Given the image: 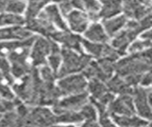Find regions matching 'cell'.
Returning a JSON list of instances; mask_svg holds the SVG:
<instances>
[{"label":"cell","mask_w":152,"mask_h":127,"mask_svg":"<svg viewBox=\"0 0 152 127\" xmlns=\"http://www.w3.org/2000/svg\"><path fill=\"white\" fill-rule=\"evenodd\" d=\"M150 88H145L138 85L133 90V101L135 105L136 114L142 119L152 121V109L148 102V93Z\"/></svg>","instance_id":"4"},{"label":"cell","mask_w":152,"mask_h":127,"mask_svg":"<svg viewBox=\"0 0 152 127\" xmlns=\"http://www.w3.org/2000/svg\"><path fill=\"white\" fill-rule=\"evenodd\" d=\"M127 22V17L124 15H117L109 19H105L102 21V26L107 36L109 37H113L119 32L124 28L125 24Z\"/></svg>","instance_id":"19"},{"label":"cell","mask_w":152,"mask_h":127,"mask_svg":"<svg viewBox=\"0 0 152 127\" xmlns=\"http://www.w3.org/2000/svg\"><path fill=\"white\" fill-rule=\"evenodd\" d=\"M53 0H29V5L26 12V21L36 18L41 9Z\"/></svg>","instance_id":"26"},{"label":"cell","mask_w":152,"mask_h":127,"mask_svg":"<svg viewBox=\"0 0 152 127\" xmlns=\"http://www.w3.org/2000/svg\"><path fill=\"white\" fill-rule=\"evenodd\" d=\"M61 60H62V58H61V55L60 54L49 55L48 58H47V62H49L50 68L53 70L56 75H58V68L60 66V63H61Z\"/></svg>","instance_id":"35"},{"label":"cell","mask_w":152,"mask_h":127,"mask_svg":"<svg viewBox=\"0 0 152 127\" xmlns=\"http://www.w3.org/2000/svg\"><path fill=\"white\" fill-rule=\"evenodd\" d=\"M152 67V59L147 58L142 53L130 54L119 59L115 65L117 75L124 77L129 75H144Z\"/></svg>","instance_id":"1"},{"label":"cell","mask_w":152,"mask_h":127,"mask_svg":"<svg viewBox=\"0 0 152 127\" xmlns=\"http://www.w3.org/2000/svg\"><path fill=\"white\" fill-rule=\"evenodd\" d=\"M36 39L37 36H30L29 38L23 39V40L0 42V58L9 55L11 53L18 50L24 46H33Z\"/></svg>","instance_id":"20"},{"label":"cell","mask_w":152,"mask_h":127,"mask_svg":"<svg viewBox=\"0 0 152 127\" xmlns=\"http://www.w3.org/2000/svg\"><path fill=\"white\" fill-rule=\"evenodd\" d=\"M137 34L128 28H124L116 36H113L111 46L118 51L121 56L126 55L128 47L137 38Z\"/></svg>","instance_id":"11"},{"label":"cell","mask_w":152,"mask_h":127,"mask_svg":"<svg viewBox=\"0 0 152 127\" xmlns=\"http://www.w3.org/2000/svg\"><path fill=\"white\" fill-rule=\"evenodd\" d=\"M26 23H27V29L29 31L37 32L38 34H42L44 37L50 38L52 34L56 32V29L54 28L53 24H52L48 19H46L44 17H41V16H39L38 18L27 20Z\"/></svg>","instance_id":"12"},{"label":"cell","mask_w":152,"mask_h":127,"mask_svg":"<svg viewBox=\"0 0 152 127\" xmlns=\"http://www.w3.org/2000/svg\"><path fill=\"white\" fill-rule=\"evenodd\" d=\"M152 46V42L148 40H145V39H135L131 44L129 45L127 52L129 54H138V53H142L148 49Z\"/></svg>","instance_id":"29"},{"label":"cell","mask_w":152,"mask_h":127,"mask_svg":"<svg viewBox=\"0 0 152 127\" xmlns=\"http://www.w3.org/2000/svg\"><path fill=\"white\" fill-rule=\"evenodd\" d=\"M149 72H150V73L152 74V67H151V69H150V71H149Z\"/></svg>","instance_id":"47"},{"label":"cell","mask_w":152,"mask_h":127,"mask_svg":"<svg viewBox=\"0 0 152 127\" xmlns=\"http://www.w3.org/2000/svg\"><path fill=\"white\" fill-rule=\"evenodd\" d=\"M39 76L43 82L46 83H55L56 78V74L47 65H43L39 70Z\"/></svg>","instance_id":"31"},{"label":"cell","mask_w":152,"mask_h":127,"mask_svg":"<svg viewBox=\"0 0 152 127\" xmlns=\"http://www.w3.org/2000/svg\"><path fill=\"white\" fill-rule=\"evenodd\" d=\"M81 2L88 14H99L101 10V3L98 0H81Z\"/></svg>","instance_id":"34"},{"label":"cell","mask_w":152,"mask_h":127,"mask_svg":"<svg viewBox=\"0 0 152 127\" xmlns=\"http://www.w3.org/2000/svg\"><path fill=\"white\" fill-rule=\"evenodd\" d=\"M52 40L58 41L63 44V48H67L73 51H76L77 53L82 54V38L75 34H71L68 31H63V32H56L52 34L50 37Z\"/></svg>","instance_id":"10"},{"label":"cell","mask_w":152,"mask_h":127,"mask_svg":"<svg viewBox=\"0 0 152 127\" xmlns=\"http://www.w3.org/2000/svg\"><path fill=\"white\" fill-rule=\"evenodd\" d=\"M84 36L87 40L97 43H107L109 40V36H107L103 26L97 22H94L86 29Z\"/></svg>","instance_id":"18"},{"label":"cell","mask_w":152,"mask_h":127,"mask_svg":"<svg viewBox=\"0 0 152 127\" xmlns=\"http://www.w3.org/2000/svg\"><path fill=\"white\" fill-rule=\"evenodd\" d=\"M110 118L118 127H145L149 123V121L142 119L138 115H133V116L112 115L110 116Z\"/></svg>","instance_id":"16"},{"label":"cell","mask_w":152,"mask_h":127,"mask_svg":"<svg viewBox=\"0 0 152 127\" xmlns=\"http://www.w3.org/2000/svg\"><path fill=\"white\" fill-rule=\"evenodd\" d=\"M25 8H26V5L23 2V0H18V1L9 2L5 11L12 12V14H15V15H19V14H22L25 11Z\"/></svg>","instance_id":"33"},{"label":"cell","mask_w":152,"mask_h":127,"mask_svg":"<svg viewBox=\"0 0 152 127\" xmlns=\"http://www.w3.org/2000/svg\"><path fill=\"white\" fill-rule=\"evenodd\" d=\"M109 116H133L137 115L132 95H121L109 104L107 108Z\"/></svg>","instance_id":"6"},{"label":"cell","mask_w":152,"mask_h":127,"mask_svg":"<svg viewBox=\"0 0 152 127\" xmlns=\"http://www.w3.org/2000/svg\"><path fill=\"white\" fill-rule=\"evenodd\" d=\"M29 119L38 127H48L58 124L56 114L46 106H34L30 109Z\"/></svg>","instance_id":"7"},{"label":"cell","mask_w":152,"mask_h":127,"mask_svg":"<svg viewBox=\"0 0 152 127\" xmlns=\"http://www.w3.org/2000/svg\"><path fill=\"white\" fill-rule=\"evenodd\" d=\"M0 127H22V120L15 111L8 112L0 120Z\"/></svg>","instance_id":"27"},{"label":"cell","mask_w":152,"mask_h":127,"mask_svg":"<svg viewBox=\"0 0 152 127\" xmlns=\"http://www.w3.org/2000/svg\"><path fill=\"white\" fill-rule=\"evenodd\" d=\"M80 127H102L98 120H85L81 123Z\"/></svg>","instance_id":"41"},{"label":"cell","mask_w":152,"mask_h":127,"mask_svg":"<svg viewBox=\"0 0 152 127\" xmlns=\"http://www.w3.org/2000/svg\"><path fill=\"white\" fill-rule=\"evenodd\" d=\"M10 1L11 0H0V12L6 10V7Z\"/></svg>","instance_id":"43"},{"label":"cell","mask_w":152,"mask_h":127,"mask_svg":"<svg viewBox=\"0 0 152 127\" xmlns=\"http://www.w3.org/2000/svg\"><path fill=\"white\" fill-rule=\"evenodd\" d=\"M0 97L9 100H14L15 99L12 91L10 89V87L3 84L2 82L0 83Z\"/></svg>","instance_id":"38"},{"label":"cell","mask_w":152,"mask_h":127,"mask_svg":"<svg viewBox=\"0 0 152 127\" xmlns=\"http://www.w3.org/2000/svg\"><path fill=\"white\" fill-rule=\"evenodd\" d=\"M0 72H1L3 77L5 78L9 83L14 84V77H12V72H11V65L3 58H0Z\"/></svg>","instance_id":"32"},{"label":"cell","mask_w":152,"mask_h":127,"mask_svg":"<svg viewBox=\"0 0 152 127\" xmlns=\"http://www.w3.org/2000/svg\"><path fill=\"white\" fill-rule=\"evenodd\" d=\"M140 37L142 39H145V40H148V41L152 42V28L145 31V32H142L140 34Z\"/></svg>","instance_id":"40"},{"label":"cell","mask_w":152,"mask_h":127,"mask_svg":"<svg viewBox=\"0 0 152 127\" xmlns=\"http://www.w3.org/2000/svg\"><path fill=\"white\" fill-rule=\"evenodd\" d=\"M56 116L58 120V124H79L84 121L80 111H61L56 114Z\"/></svg>","instance_id":"24"},{"label":"cell","mask_w":152,"mask_h":127,"mask_svg":"<svg viewBox=\"0 0 152 127\" xmlns=\"http://www.w3.org/2000/svg\"><path fill=\"white\" fill-rule=\"evenodd\" d=\"M39 16L44 17L48 19L52 24H55L56 27H58L62 31H68V28L63 19L61 18V15L59 14V11L56 5H50L48 6L44 11H43Z\"/></svg>","instance_id":"21"},{"label":"cell","mask_w":152,"mask_h":127,"mask_svg":"<svg viewBox=\"0 0 152 127\" xmlns=\"http://www.w3.org/2000/svg\"><path fill=\"white\" fill-rule=\"evenodd\" d=\"M150 89H151V91H152V85H151V87H150Z\"/></svg>","instance_id":"48"},{"label":"cell","mask_w":152,"mask_h":127,"mask_svg":"<svg viewBox=\"0 0 152 127\" xmlns=\"http://www.w3.org/2000/svg\"><path fill=\"white\" fill-rule=\"evenodd\" d=\"M31 36V32L21 26L0 29V40H23Z\"/></svg>","instance_id":"17"},{"label":"cell","mask_w":152,"mask_h":127,"mask_svg":"<svg viewBox=\"0 0 152 127\" xmlns=\"http://www.w3.org/2000/svg\"><path fill=\"white\" fill-rule=\"evenodd\" d=\"M51 53V39L46 37H37L33 44L31 58L33 66H40L47 64V56Z\"/></svg>","instance_id":"8"},{"label":"cell","mask_w":152,"mask_h":127,"mask_svg":"<svg viewBox=\"0 0 152 127\" xmlns=\"http://www.w3.org/2000/svg\"><path fill=\"white\" fill-rule=\"evenodd\" d=\"M26 20L22 16L15 14H2L0 15V26L5 25H15L20 26L23 25Z\"/></svg>","instance_id":"28"},{"label":"cell","mask_w":152,"mask_h":127,"mask_svg":"<svg viewBox=\"0 0 152 127\" xmlns=\"http://www.w3.org/2000/svg\"><path fill=\"white\" fill-rule=\"evenodd\" d=\"M123 12V0H101L99 17L103 20L119 15Z\"/></svg>","instance_id":"13"},{"label":"cell","mask_w":152,"mask_h":127,"mask_svg":"<svg viewBox=\"0 0 152 127\" xmlns=\"http://www.w3.org/2000/svg\"><path fill=\"white\" fill-rule=\"evenodd\" d=\"M152 85V74L150 72H146L142 76L140 86L145 87V88H149Z\"/></svg>","instance_id":"39"},{"label":"cell","mask_w":152,"mask_h":127,"mask_svg":"<svg viewBox=\"0 0 152 127\" xmlns=\"http://www.w3.org/2000/svg\"><path fill=\"white\" fill-rule=\"evenodd\" d=\"M82 75L86 77V80H93V78H96V80H99L104 83H106L108 80L110 78L102 71V68L99 67L98 61H93V60H91L90 63L87 65V67L82 71Z\"/></svg>","instance_id":"22"},{"label":"cell","mask_w":152,"mask_h":127,"mask_svg":"<svg viewBox=\"0 0 152 127\" xmlns=\"http://www.w3.org/2000/svg\"><path fill=\"white\" fill-rule=\"evenodd\" d=\"M48 127H76L74 125H58V124H54V125H51Z\"/></svg>","instance_id":"44"},{"label":"cell","mask_w":152,"mask_h":127,"mask_svg":"<svg viewBox=\"0 0 152 127\" xmlns=\"http://www.w3.org/2000/svg\"><path fill=\"white\" fill-rule=\"evenodd\" d=\"M87 85L88 81L82 74H73L64 77L58 82V89L64 97L87 92Z\"/></svg>","instance_id":"3"},{"label":"cell","mask_w":152,"mask_h":127,"mask_svg":"<svg viewBox=\"0 0 152 127\" xmlns=\"http://www.w3.org/2000/svg\"><path fill=\"white\" fill-rule=\"evenodd\" d=\"M71 4L73 8H76L79 11H84V6L81 0H71Z\"/></svg>","instance_id":"42"},{"label":"cell","mask_w":152,"mask_h":127,"mask_svg":"<svg viewBox=\"0 0 152 127\" xmlns=\"http://www.w3.org/2000/svg\"><path fill=\"white\" fill-rule=\"evenodd\" d=\"M81 43H82V47H83L84 50L88 53V55L91 58H94L96 59H99L102 58L104 44H105V43L92 42V41L87 40V39H82Z\"/></svg>","instance_id":"25"},{"label":"cell","mask_w":152,"mask_h":127,"mask_svg":"<svg viewBox=\"0 0 152 127\" xmlns=\"http://www.w3.org/2000/svg\"><path fill=\"white\" fill-rule=\"evenodd\" d=\"M60 55L62 58V65L56 75L58 78L82 72L92 60V58L89 55H86L84 53L80 54L67 48H62Z\"/></svg>","instance_id":"2"},{"label":"cell","mask_w":152,"mask_h":127,"mask_svg":"<svg viewBox=\"0 0 152 127\" xmlns=\"http://www.w3.org/2000/svg\"><path fill=\"white\" fill-rule=\"evenodd\" d=\"M106 86L108 90L114 95H132L134 87L128 85L124 77H120L119 75H113L108 81L106 82Z\"/></svg>","instance_id":"15"},{"label":"cell","mask_w":152,"mask_h":127,"mask_svg":"<svg viewBox=\"0 0 152 127\" xmlns=\"http://www.w3.org/2000/svg\"><path fill=\"white\" fill-rule=\"evenodd\" d=\"M148 127H152V121H150L148 123Z\"/></svg>","instance_id":"45"},{"label":"cell","mask_w":152,"mask_h":127,"mask_svg":"<svg viewBox=\"0 0 152 127\" xmlns=\"http://www.w3.org/2000/svg\"><path fill=\"white\" fill-rule=\"evenodd\" d=\"M2 117H3V116H2V114H0V120L2 119Z\"/></svg>","instance_id":"46"},{"label":"cell","mask_w":152,"mask_h":127,"mask_svg":"<svg viewBox=\"0 0 152 127\" xmlns=\"http://www.w3.org/2000/svg\"><path fill=\"white\" fill-rule=\"evenodd\" d=\"M15 100H9L0 97V114L8 113L15 111Z\"/></svg>","instance_id":"36"},{"label":"cell","mask_w":152,"mask_h":127,"mask_svg":"<svg viewBox=\"0 0 152 127\" xmlns=\"http://www.w3.org/2000/svg\"><path fill=\"white\" fill-rule=\"evenodd\" d=\"M124 15L132 20H141L152 12V9L145 6L140 0H123Z\"/></svg>","instance_id":"9"},{"label":"cell","mask_w":152,"mask_h":127,"mask_svg":"<svg viewBox=\"0 0 152 127\" xmlns=\"http://www.w3.org/2000/svg\"><path fill=\"white\" fill-rule=\"evenodd\" d=\"M90 101V96L88 92L81 94L66 96L59 99L53 106V112L58 114L61 111H80V109Z\"/></svg>","instance_id":"5"},{"label":"cell","mask_w":152,"mask_h":127,"mask_svg":"<svg viewBox=\"0 0 152 127\" xmlns=\"http://www.w3.org/2000/svg\"><path fill=\"white\" fill-rule=\"evenodd\" d=\"M69 25L72 31L76 33H84L88 28V15L82 11H72L67 16Z\"/></svg>","instance_id":"14"},{"label":"cell","mask_w":152,"mask_h":127,"mask_svg":"<svg viewBox=\"0 0 152 127\" xmlns=\"http://www.w3.org/2000/svg\"><path fill=\"white\" fill-rule=\"evenodd\" d=\"M80 113L84 121L85 120H98L99 119L98 118L99 114H98L97 109L90 101L87 104H85L84 106L80 109Z\"/></svg>","instance_id":"30"},{"label":"cell","mask_w":152,"mask_h":127,"mask_svg":"<svg viewBox=\"0 0 152 127\" xmlns=\"http://www.w3.org/2000/svg\"><path fill=\"white\" fill-rule=\"evenodd\" d=\"M87 92L91 99L99 100L107 92H109V90L107 88L106 83H104L99 80H96V78H93V80H90L88 82Z\"/></svg>","instance_id":"23"},{"label":"cell","mask_w":152,"mask_h":127,"mask_svg":"<svg viewBox=\"0 0 152 127\" xmlns=\"http://www.w3.org/2000/svg\"><path fill=\"white\" fill-rule=\"evenodd\" d=\"M99 123L102 127H118L112 120L108 113H103L99 115Z\"/></svg>","instance_id":"37"}]
</instances>
